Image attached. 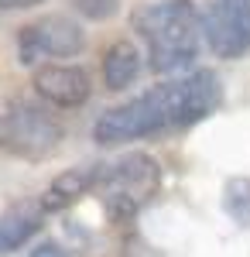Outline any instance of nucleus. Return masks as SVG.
<instances>
[{
	"label": "nucleus",
	"instance_id": "obj_10",
	"mask_svg": "<svg viewBox=\"0 0 250 257\" xmlns=\"http://www.w3.org/2000/svg\"><path fill=\"white\" fill-rule=\"evenodd\" d=\"M99 72H103V86L113 89V93L134 86V79L141 76V52H137V45L127 41V38L113 41V45L103 52Z\"/></svg>",
	"mask_w": 250,
	"mask_h": 257
},
{
	"label": "nucleus",
	"instance_id": "obj_5",
	"mask_svg": "<svg viewBox=\"0 0 250 257\" xmlns=\"http://www.w3.org/2000/svg\"><path fill=\"white\" fill-rule=\"evenodd\" d=\"M86 48V31L69 14H45L18 31V62L38 65L41 59H72Z\"/></svg>",
	"mask_w": 250,
	"mask_h": 257
},
{
	"label": "nucleus",
	"instance_id": "obj_13",
	"mask_svg": "<svg viewBox=\"0 0 250 257\" xmlns=\"http://www.w3.org/2000/svg\"><path fill=\"white\" fill-rule=\"evenodd\" d=\"M31 257H69L65 254V247H58V243H41L31 250Z\"/></svg>",
	"mask_w": 250,
	"mask_h": 257
},
{
	"label": "nucleus",
	"instance_id": "obj_14",
	"mask_svg": "<svg viewBox=\"0 0 250 257\" xmlns=\"http://www.w3.org/2000/svg\"><path fill=\"white\" fill-rule=\"evenodd\" d=\"M41 0H0V11H28V7H38Z\"/></svg>",
	"mask_w": 250,
	"mask_h": 257
},
{
	"label": "nucleus",
	"instance_id": "obj_8",
	"mask_svg": "<svg viewBox=\"0 0 250 257\" xmlns=\"http://www.w3.org/2000/svg\"><path fill=\"white\" fill-rule=\"evenodd\" d=\"M99 175H103V165H99V161H86V165H72V168L58 172V175L52 178V185H48L38 199L45 216H48V213H65V209L76 206L82 196L96 192Z\"/></svg>",
	"mask_w": 250,
	"mask_h": 257
},
{
	"label": "nucleus",
	"instance_id": "obj_4",
	"mask_svg": "<svg viewBox=\"0 0 250 257\" xmlns=\"http://www.w3.org/2000/svg\"><path fill=\"white\" fill-rule=\"evenodd\" d=\"M62 138H65V127L48 113V106L24 96L0 99V151L41 161L55 155Z\"/></svg>",
	"mask_w": 250,
	"mask_h": 257
},
{
	"label": "nucleus",
	"instance_id": "obj_9",
	"mask_svg": "<svg viewBox=\"0 0 250 257\" xmlns=\"http://www.w3.org/2000/svg\"><path fill=\"white\" fill-rule=\"evenodd\" d=\"M41 202H14L0 213V254H14L41 230Z\"/></svg>",
	"mask_w": 250,
	"mask_h": 257
},
{
	"label": "nucleus",
	"instance_id": "obj_11",
	"mask_svg": "<svg viewBox=\"0 0 250 257\" xmlns=\"http://www.w3.org/2000/svg\"><path fill=\"white\" fill-rule=\"evenodd\" d=\"M223 213L240 226L250 230V178L247 175H233L223 182Z\"/></svg>",
	"mask_w": 250,
	"mask_h": 257
},
{
	"label": "nucleus",
	"instance_id": "obj_7",
	"mask_svg": "<svg viewBox=\"0 0 250 257\" xmlns=\"http://www.w3.org/2000/svg\"><path fill=\"white\" fill-rule=\"evenodd\" d=\"M31 86L48 106L76 110L86 106L93 96V79L82 65H65V62H45L31 72Z\"/></svg>",
	"mask_w": 250,
	"mask_h": 257
},
{
	"label": "nucleus",
	"instance_id": "obj_2",
	"mask_svg": "<svg viewBox=\"0 0 250 257\" xmlns=\"http://www.w3.org/2000/svg\"><path fill=\"white\" fill-rule=\"evenodd\" d=\"M134 31L148 41V55L151 69L161 76L185 72L199 55L202 45V18L195 14L192 0H154L137 7Z\"/></svg>",
	"mask_w": 250,
	"mask_h": 257
},
{
	"label": "nucleus",
	"instance_id": "obj_12",
	"mask_svg": "<svg viewBox=\"0 0 250 257\" xmlns=\"http://www.w3.org/2000/svg\"><path fill=\"white\" fill-rule=\"evenodd\" d=\"M72 7L86 21H110L120 11V0H72Z\"/></svg>",
	"mask_w": 250,
	"mask_h": 257
},
{
	"label": "nucleus",
	"instance_id": "obj_3",
	"mask_svg": "<svg viewBox=\"0 0 250 257\" xmlns=\"http://www.w3.org/2000/svg\"><path fill=\"white\" fill-rule=\"evenodd\" d=\"M161 189V165L148 151H127L113 161H103L99 175V196L106 206V216L127 226L134 223L141 206H148Z\"/></svg>",
	"mask_w": 250,
	"mask_h": 257
},
{
	"label": "nucleus",
	"instance_id": "obj_1",
	"mask_svg": "<svg viewBox=\"0 0 250 257\" xmlns=\"http://www.w3.org/2000/svg\"><path fill=\"white\" fill-rule=\"evenodd\" d=\"M223 106V82L212 69H195L192 76L175 82H161L144 89L141 96L106 110L93 123V141L103 148H116L127 141H141L175 131V127H195L212 117Z\"/></svg>",
	"mask_w": 250,
	"mask_h": 257
},
{
	"label": "nucleus",
	"instance_id": "obj_6",
	"mask_svg": "<svg viewBox=\"0 0 250 257\" xmlns=\"http://www.w3.org/2000/svg\"><path fill=\"white\" fill-rule=\"evenodd\" d=\"M202 38L216 59H240L250 52V0H209L202 14Z\"/></svg>",
	"mask_w": 250,
	"mask_h": 257
}]
</instances>
